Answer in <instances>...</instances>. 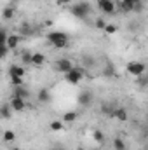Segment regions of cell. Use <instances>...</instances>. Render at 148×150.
<instances>
[{
    "instance_id": "obj_17",
    "label": "cell",
    "mask_w": 148,
    "mask_h": 150,
    "mask_svg": "<svg viewBox=\"0 0 148 150\" xmlns=\"http://www.w3.org/2000/svg\"><path fill=\"white\" fill-rule=\"evenodd\" d=\"M49 127H51V131H63V127H65V122L63 120H52L51 124H49Z\"/></svg>"
},
{
    "instance_id": "obj_7",
    "label": "cell",
    "mask_w": 148,
    "mask_h": 150,
    "mask_svg": "<svg viewBox=\"0 0 148 150\" xmlns=\"http://www.w3.org/2000/svg\"><path fill=\"white\" fill-rule=\"evenodd\" d=\"M9 107L12 108V112H23L26 108V100L23 98H18V96H12L9 100Z\"/></svg>"
},
{
    "instance_id": "obj_10",
    "label": "cell",
    "mask_w": 148,
    "mask_h": 150,
    "mask_svg": "<svg viewBox=\"0 0 148 150\" xmlns=\"http://www.w3.org/2000/svg\"><path fill=\"white\" fill-rule=\"evenodd\" d=\"M19 44H21V35H18V33H9V35H7L5 45L9 47V51L18 49V47H19Z\"/></svg>"
},
{
    "instance_id": "obj_3",
    "label": "cell",
    "mask_w": 148,
    "mask_h": 150,
    "mask_svg": "<svg viewBox=\"0 0 148 150\" xmlns=\"http://www.w3.org/2000/svg\"><path fill=\"white\" fill-rule=\"evenodd\" d=\"M125 70H127V74H129V75L141 77V75L145 74L147 67H145V63H141V61H129V63H127V67H125Z\"/></svg>"
},
{
    "instance_id": "obj_6",
    "label": "cell",
    "mask_w": 148,
    "mask_h": 150,
    "mask_svg": "<svg viewBox=\"0 0 148 150\" xmlns=\"http://www.w3.org/2000/svg\"><path fill=\"white\" fill-rule=\"evenodd\" d=\"M98 9L103 12V14H113L117 5L113 0H98Z\"/></svg>"
},
{
    "instance_id": "obj_33",
    "label": "cell",
    "mask_w": 148,
    "mask_h": 150,
    "mask_svg": "<svg viewBox=\"0 0 148 150\" xmlns=\"http://www.w3.org/2000/svg\"><path fill=\"white\" fill-rule=\"evenodd\" d=\"M52 150H66V149H61V147H56V149H52Z\"/></svg>"
},
{
    "instance_id": "obj_5",
    "label": "cell",
    "mask_w": 148,
    "mask_h": 150,
    "mask_svg": "<svg viewBox=\"0 0 148 150\" xmlns=\"http://www.w3.org/2000/svg\"><path fill=\"white\" fill-rule=\"evenodd\" d=\"M77 101H78V105L80 107H89L92 101H94V94L91 93V91H82V93H78V96H77Z\"/></svg>"
},
{
    "instance_id": "obj_32",
    "label": "cell",
    "mask_w": 148,
    "mask_h": 150,
    "mask_svg": "<svg viewBox=\"0 0 148 150\" xmlns=\"http://www.w3.org/2000/svg\"><path fill=\"white\" fill-rule=\"evenodd\" d=\"M122 2H125L127 5H131V7H134V4H138L140 0H122Z\"/></svg>"
},
{
    "instance_id": "obj_12",
    "label": "cell",
    "mask_w": 148,
    "mask_h": 150,
    "mask_svg": "<svg viewBox=\"0 0 148 150\" xmlns=\"http://www.w3.org/2000/svg\"><path fill=\"white\" fill-rule=\"evenodd\" d=\"M37 100H38V103H49L51 101V91L45 89V87H42L37 93Z\"/></svg>"
},
{
    "instance_id": "obj_24",
    "label": "cell",
    "mask_w": 148,
    "mask_h": 150,
    "mask_svg": "<svg viewBox=\"0 0 148 150\" xmlns=\"http://www.w3.org/2000/svg\"><path fill=\"white\" fill-rule=\"evenodd\" d=\"M92 138H94V140H96L98 143H101V142L105 140V134H103V133H101L99 129H94V131H92Z\"/></svg>"
},
{
    "instance_id": "obj_11",
    "label": "cell",
    "mask_w": 148,
    "mask_h": 150,
    "mask_svg": "<svg viewBox=\"0 0 148 150\" xmlns=\"http://www.w3.org/2000/svg\"><path fill=\"white\" fill-rule=\"evenodd\" d=\"M111 117H113V119H117V120H120V122H125V120H127V117H129V113H127L125 108H113Z\"/></svg>"
},
{
    "instance_id": "obj_8",
    "label": "cell",
    "mask_w": 148,
    "mask_h": 150,
    "mask_svg": "<svg viewBox=\"0 0 148 150\" xmlns=\"http://www.w3.org/2000/svg\"><path fill=\"white\" fill-rule=\"evenodd\" d=\"M72 68H73V63H72V59H68V58H59V59L56 61V70L61 72V74H66V72H70Z\"/></svg>"
},
{
    "instance_id": "obj_23",
    "label": "cell",
    "mask_w": 148,
    "mask_h": 150,
    "mask_svg": "<svg viewBox=\"0 0 148 150\" xmlns=\"http://www.w3.org/2000/svg\"><path fill=\"white\" fill-rule=\"evenodd\" d=\"M11 84H12L14 87L25 86V79H21V77H11Z\"/></svg>"
},
{
    "instance_id": "obj_22",
    "label": "cell",
    "mask_w": 148,
    "mask_h": 150,
    "mask_svg": "<svg viewBox=\"0 0 148 150\" xmlns=\"http://www.w3.org/2000/svg\"><path fill=\"white\" fill-rule=\"evenodd\" d=\"M19 32L23 33V35H33V28L30 26V25H21V28H19Z\"/></svg>"
},
{
    "instance_id": "obj_1",
    "label": "cell",
    "mask_w": 148,
    "mask_h": 150,
    "mask_svg": "<svg viewBox=\"0 0 148 150\" xmlns=\"http://www.w3.org/2000/svg\"><path fill=\"white\" fill-rule=\"evenodd\" d=\"M47 40L56 47V49H65L68 47V33L65 32H49L47 33Z\"/></svg>"
},
{
    "instance_id": "obj_13",
    "label": "cell",
    "mask_w": 148,
    "mask_h": 150,
    "mask_svg": "<svg viewBox=\"0 0 148 150\" xmlns=\"http://www.w3.org/2000/svg\"><path fill=\"white\" fill-rule=\"evenodd\" d=\"M11 117H12V108L9 107V103H2V105H0V119L7 120V119H11Z\"/></svg>"
},
{
    "instance_id": "obj_21",
    "label": "cell",
    "mask_w": 148,
    "mask_h": 150,
    "mask_svg": "<svg viewBox=\"0 0 148 150\" xmlns=\"http://www.w3.org/2000/svg\"><path fill=\"white\" fill-rule=\"evenodd\" d=\"M21 61H23V65H32V52H28V51L21 52Z\"/></svg>"
},
{
    "instance_id": "obj_9",
    "label": "cell",
    "mask_w": 148,
    "mask_h": 150,
    "mask_svg": "<svg viewBox=\"0 0 148 150\" xmlns=\"http://www.w3.org/2000/svg\"><path fill=\"white\" fill-rule=\"evenodd\" d=\"M7 75H9V79H11V77H21V79H25L26 70H25L23 65H11V67L7 68Z\"/></svg>"
},
{
    "instance_id": "obj_31",
    "label": "cell",
    "mask_w": 148,
    "mask_h": 150,
    "mask_svg": "<svg viewBox=\"0 0 148 150\" xmlns=\"http://www.w3.org/2000/svg\"><path fill=\"white\" fill-rule=\"evenodd\" d=\"M54 2H56V5H61L63 7V5H68L72 0H54Z\"/></svg>"
},
{
    "instance_id": "obj_25",
    "label": "cell",
    "mask_w": 148,
    "mask_h": 150,
    "mask_svg": "<svg viewBox=\"0 0 148 150\" xmlns=\"http://www.w3.org/2000/svg\"><path fill=\"white\" fill-rule=\"evenodd\" d=\"M103 32H105L106 35H113V33L117 32V25H110V23H106V26L103 28Z\"/></svg>"
},
{
    "instance_id": "obj_26",
    "label": "cell",
    "mask_w": 148,
    "mask_h": 150,
    "mask_svg": "<svg viewBox=\"0 0 148 150\" xmlns=\"http://www.w3.org/2000/svg\"><path fill=\"white\" fill-rule=\"evenodd\" d=\"M94 26L99 28V30H103V28L106 26V19H105V18H98V19L94 21Z\"/></svg>"
},
{
    "instance_id": "obj_14",
    "label": "cell",
    "mask_w": 148,
    "mask_h": 150,
    "mask_svg": "<svg viewBox=\"0 0 148 150\" xmlns=\"http://www.w3.org/2000/svg\"><path fill=\"white\" fill-rule=\"evenodd\" d=\"M44 63H45V56H44L42 52H33V54H32V65L42 67Z\"/></svg>"
},
{
    "instance_id": "obj_28",
    "label": "cell",
    "mask_w": 148,
    "mask_h": 150,
    "mask_svg": "<svg viewBox=\"0 0 148 150\" xmlns=\"http://www.w3.org/2000/svg\"><path fill=\"white\" fill-rule=\"evenodd\" d=\"M7 54H9V47L5 44H0V59H4Z\"/></svg>"
},
{
    "instance_id": "obj_18",
    "label": "cell",
    "mask_w": 148,
    "mask_h": 150,
    "mask_svg": "<svg viewBox=\"0 0 148 150\" xmlns=\"http://www.w3.org/2000/svg\"><path fill=\"white\" fill-rule=\"evenodd\" d=\"M113 150H127L125 142H124L122 138H115V140H113Z\"/></svg>"
},
{
    "instance_id": "obj_30",
    "label": "cell",
    "mask_w": 148,
    "mask_h": 150,
    "mask_svg": "<svg viewBox=\"0 0 148 150\" xmlns=\"http://www.w3.org/2000/svg\"><path fill=\"white\" fill-rule=\"evenodd\" d=\"M103 74L106 75V77H113V75H115V70H113L111 67H108V68H105V72H103Z\"/></svg>"
},
{
    "instance_id": "obj_15",
    "label": "cell",
    "mask_w": 148,
    "mask_h": 150,
    "mask_svg": "<svg viewBox=\"0 0 148 150\" xmlns=\"http://www.w3.org/2000/svg\"><path fill=\"white\" fill-rule=\"evenodd\" d=\"M14 96H18V98H23V100H28L30 93H28V89H26L25 86H19V87H14Z\"/></svg>"
},
{
    "instance_id": "obj_20",
    "label": "cell",
    "mask_w": 148,
    "mask_h": 150,
    "mask_svg": "<svg viewBox=\"0 0 148 150\" xmlns=\"http://www.w3.org/2000/svg\"><path fill=\"white\" fill-rule=\"evenodd\" d=\"M77 117H78L77 112H65L63 113V122H73Z\"/></svg>"
},
{
    "instance_id": "obj_29",
    "label": "cell",
    "mask_w": 148,
    "mask_h": 150,
    "mask_svg": "<svg viewBox=\"0 0 148 150\" xmlns=\"http://www.w3.org/2000/svg\"><path fill=\"white\" fill-rule=\"evenodd\" d=\"M7 35H9V32H7L5 28H0V44H5Z\"/></svg>"
},
{
    "instance_id": "obj_19",
    "label": "cell",
    "mask_w": 148,
    "mask_h": 150,
    "mask_svg": "<svg viewBox=\"0 0 148 150\" xmlns=\"http://www.w3.org/2000/svg\"><path fill=\"white\" fill-rule=\"evenodd\" d=\"M14 140H16V134H14V131H11V129L4 131V142H7V143H12Z\"/></svg>"
},
{
    "instance_id": "obj_34",
    "label": "cell",
    "mask_w": 148,
    "mask_h": 150,
    "mask_svg": "<svg viewBox=\"0 0 148 150\" xmlns=\"http://www.w3.org/2000/svg\"><path fill=\"white\" fill-rule=\"evenodd\" d=\"M12 150H21V149H12Z\"/></svg>"
},
{
    "instance_id": "obj_4",
    "label": "cell",
    "mask_w": 148,
    "mask_h": 150,
    "mask_svg": "<svg viewBox=\"0 0 148 150\" xmlns=\"http://www.w3.org/2000/svg\"><path fill=\"white\" fill-rule=\"evenodd\" d=\"M84 75H85V72H84L82 68H75V67H73L70 72H66V74H65V79H66L70 84H78V82L84 79Z\"/></svg>"
},
{
    "instance_id": "obj_16",
    "label": "cell",
    "mask_w": 148,
    "mask_h": 150,
    "mask_svg": "<svg viewBox=\"0 0 148 150\" xmlns=\"http://www.w3.org/2000/svg\"><path fill=\"white\" fill-rule=\"evenodd\" d=\"M14 7H5L4 11H2V19H5V21H9V19H12L14 18Z\"/></svg>"
},
{
    "instance_id": "obj_27",
    "label": "cell",
    "mask_w": 148,
    "mask_h": 150,
    "mask_svg": "<svg viewBox=\"0 0 148 150\" xmlns=\"http://www.w3.org/2000/svg\"><path fill=\"white\" fill-rule=\"evenodd\" d=\"M101 112L106 113L108 117H111V113H113V108H110V105H108V103H103V105H101Z\"/></svg>"
},
{
    "instance_id": "obj_2",
    "label": "cell",
    "mask_w": 148,
    "mask_h": 150,
    "mask_svg": "<svg viewBox=\"0 0 148 150\" xmlns=\"http://www.w3.org/2000/svg\"><path fill=\"white\" fill-rule=\"evenodd\" d=\"M70 12L78 19H85L91 14V4L89 2H77L75 5L70 7Z\"/></svg>"
}]
</instances>
